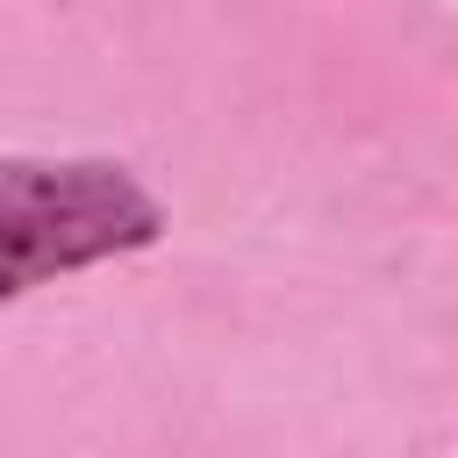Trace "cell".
<instances>
[{"label":"cell","instance_id":"6da1fadb","mask_svg":"<svg viewBox=\"0 0 458 458\" xmlns=\"http://www.w3.org/2000/svg\"><path fill=\"white\" fill-rule=\"evenodd\" d=\"M165 200L114 157H0V301L150 250Z\"/></svg>","mask_w":458,"mask_h":458}]
</instances>
